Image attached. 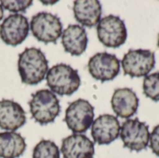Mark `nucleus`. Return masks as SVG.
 Instances as JSON below:
<instances>
[{
  "label": "nucleus",
  "instance_id": "nucleus-20",
  "mask_svg": "<svg viewBox=\"0 0 159 158\" xmlns=\"http://www.w3.org/2000/svg\"><path fill=\"white\" fill-rule=\"evenodd\" d=\"M3 8L14 12V14H17V12H24L32 4V0H2L0 2Z\"/></svg>",
  "mask_w": 159,
  "mask_h": 158
},
{
  "label": "nucleus",
  "instance_id": "nucleus-1",
  "mask_svg": "<svg viewBox=\"0 0 159 158\" xmlns=\"http://www.w3.org/2000/svg\"><path fill=\"white\" fill-rule=\"evenodd\" d=\"M48 61L45 54L36 47H27L18 60V72L21 82L25 85H37L47 75Z\"/></svg>",
  "mask_w": 159,
  "mask_h": 158
},
{
  "label": "nucleus",
  "instance_id": "nucleus-11",
  "mask_svg": "<svg viewBox=\"0 0 159 158\" xmlns=\"http://www.w3.org/2000/svg\"><path fill=\"white\" fill-rule=\"evenodd\" d=\"M120 129V123L116 116L102 115L92 123L91 136L99 145H107L118 138Z\"/></svg>",
  "mask_w": 159,
  "mask_h": 158
},
{
  "label": "nucleus",
  "instance_id": "nucleus-23",
  "mask_svg": "<svg viewBox=\"0 0 159 158\" xmlns=\"http://www.w3.org/2000/svg\"><path fill=\"white\" fill-rule=\"evenodd\" d=\"M3 16H4V10H3V7H2V6L0 4V20H2Z\"/></svg>",
  "mask_w": 159,
  "mask_h": 158
},
{
  "label": "nucleus",
  "instance_id": "nucleus-19",
  "mask_svg": "<svg viewBox=\"0 0 159 158\" xmlns=\"http://www.w3.org/2000/svg\"><path fill=\"white\" fill-rule=\"evenodd\" d=\"M144 95L154 102H159V72L148 74L143 84Z\"/></svg>",
  "mask_w": 159,
  "mask_h": 158
},
{
  "label": "nucleus",
  "instance_id": "nucleus-15",
  "mask_svg": "<svg viewBox=\"0 0 159 158\" xmlns=\"http://www.w3.org/2000/svg\"><path fill=\"white\" fill-rule=\"evenodd\" d=\"M88 34L84 27L70 24L61 34V44L66 52L72 56H80L87 49Z\"/></svg>",
  "mask_w": 159,
  "mask_h": 158
},
{
  "label": "nucleus",
  "instance_id": "nucleus-17",
  "mask_svg": "<svg viewBox=\"0 0 159 158\" xmlns=\"http://www.w3.org/2000/svg\"><path fill=\"white\" fill-rule=\"evenodd\" d=\"M26 149L24 138L15 131L0 133V157L18 158Z\"/></svg>",
  "mask_w": 159,
  "mask_h": 158
},
{
  "label": "nucleus",
  "instance_id": "nucleus-22",
  "mask_svg": "<svg viewBox=\"0 0 159 158\" xmlns=\"http://www.w3.org/2000/svg\"><path fill=\"white\" fill-rule=\"evenodd\" d=\"M43 4H45V5H47V4H49V5H54V4H56L58 1H41Z\"/></svg>",
  "mask_w": 159,
  "mask_h": 158
},
{
  "label": "nucleus",
  "instance_id": "nucleus-16",
  "mask_svg": "<svg viewBox=\"0 0 159 158\" xmlns=\"http://www.w3.org/2000/svg\"><path fill=\"white\" fill-rule=\"evenodd\" d=\"M73 11L81 25L94 27L101 20L102 5L98 0H76L74 2Z\"/></svg>",
  "mask_w": 159,
  "mask_h": 158
},
{
  "label": "nucleus",
  "instance_id": "nucleus-9",
  "mask_svg": "<svg viewBox=\"0 0 159 158\" xmlns=\"http://www.w3.org/2000/svg\"><path fill=\"white\" fill-rule=\"evenodd\" d=\"M90 75L101 82L115 79L120 72V61L116 55L99 52L92 56L88 63Z\"/></svg>",
  "mask_w": 159,
  "mask_h": 158
},
{
  "label": "nucleus",
  "instance_id": "nucleus-6",
  "mask_svg": "<svg viewBox=\"0 0 159 158\" xmlns=\"http://www.w3.org/2000/svg\"><path fill=\"white\" fill-rule=\"evenodd\" d=\"M97 34L100 42L103 46L116 48L126 42L128 32L123 20L118 16L108 15L99 21Z\"/></svg>",
  "mask_w": 159,
  "mask_h": 158
},
{
  "label": "nucleus",
  "instance_id": "nucleus-4",
  "mask_svg": "<svg viewBox=\"0 0 159 158\" xmlns=\"http://www.w3.org/2000/svg\"><path fill=\"white\" fill-rule=\"evenodd\" d=\"M30 29L33 35L45 44L56 43L62 34L60 18L49 12H38L34 15L31 19Z\"/></svg>",
  "mask_w": 159,
  "mask_h": 158
},
{
  "label": "nucleus",
  "instance_id": "nucleus-18",
  "mask_svg": "<svg viewBox=\"0 0 159 158\" xmlns=\"http://www.w3.org/2000/svg\"><path fill=\"white\" fill-rule=\"evenodd\" d=\"M33 158H61V152L54 142L42 140L34 146Z\"/></svg>",
  "mask_w": 159,
  "mask_h": 158
},
{
  "label": "nucleus",
  "instance_id": "nucleus-8",
  "mask_svg": "<svg viewBox=\"0 0 159 158\" xmlns=\"http://www.w3.org/2000/svg\"><path fill=\"white\" fill-rule=\"evenodd\" d=\"M120 138L126 148L134 152H141L148 146L149 127L138 118L126 120L120 129Z\"/></svg>",
  "mask_w": 159,
  "mask_h": 158
},
{
  "label": "nucleus",
  "instance_id": "nucleus-12",
  "mask_svg": "<svg viewBox=\"0 0 159 158\" xmlns=\"http://www.w3.org/2000/svg\"><path fill=\"white\" fill-rule=\"evenodd\" d=\"M61 153L63 158H93L94 143L85 135L73 134L62 140Z\"/></svg>",
  "mask_w": 159,
  "mask_h": 158
},
{
  "label": "nucleus",
  "instance_id": "nucleus-5",
  "mask_svg": "<svg viewBox=\"0 0 159 158\" xmlns=\"http://www.w3.org/2000/svg\"><path fill=\"white\" fill-rule=\"evenodd\" d=\"M94 107L89 102L78 99L69 104L65 111L64 122L74 134L86 132L93 123Z\"/></svg>",
  "mask_w": 159,
  "mask_h": 158
},
{
  "label": "nucleus",
  "instance_id": "nucleus-2",
  "mask_svg": "<svg viewBox=\"0 0 159 158\" xmlns=\"http://www.w3.org/2000/svg\"><path fill=\"white\" fill-rule=\"evenodd\" d=\"M46 79L50 91L61 96L74 94L81 84L77 70L64 63L52 66L48 71Z\"/></svg>",
  "mask_w": 159,
  "mask_h": 158
},
{
  "label": "nucleus",
  "instance_id": "nucleus-10",
  "mask_svg": "<svg viewBox=\"0 0 159 158\" xmlns=\"http://www.w3.org/2000/svg\"><path fill=\"white\" fill-rule=\"evenodd\" d=\"M29 30V21L25 16L20 13L11 14L0 25V38L5 44L15 47L26 39Z\"/></svg>",
  "mask_w": 159,
  "mask_h": 158
},
{
  "label": "nucleus",
  "instance_id": "nucleus-3",
  "mask_svg": "<svg viewBox=\"0 0 159 158\" xmlns=\"http://www.w3.org/2000/svg\"><path fill=\"white\" fill-rule=\"evenodd\" d=\"M29 106L33 119L40 125L52 123L61 113L57 96L48 89H40L34 93Z\"/></svg>",
  "mask_w": 159,
  "mask_h": 158
},
{
  "label": "nucleus",
  "instance_id": "nucleus-24",
  "mask_svg": "<svg viewBox=\"0 0 159 158\" xmlns=\"http://www.w3.org/2000/svg\"><path fill=\"white\" fill-rule=\"evenodd\" d=\"M157 47H159V34H158V38H157Z\"/></svg>",
  "mask_w": 159,
  "mask_h": 158
},
{
  "label": "nucleus",
  "instance_id": "nucleus-7",
  "mask_svg": "<svg viewBox=\"0 0 159 158\" xmlns=\"http://www.w3.org/2000/svg\"><path fill=\"white\" fill-rule=\"evenodd\" d=\"M123 72L132 78L145 77L155 68V53L149 49H130L122 59Z\"/></svg>",
  "mask_w": 159,
  "mask_h": 158
},
{
  "label": "nucleus",
  "instance_id": "nucleus-13",
  "mask_svg": "<svg viewBox=\"0 0 159 158\" xmlns=\"http://www.w3.org/2000/svg\"><path fill=\"white\" fill-rule=\"evenodd\" d=\"M26 122L23 108L11 100L0 101V129L7 131H15Z\"/></svg>",
  "mask_w": 159,
  "mask_h": 158
},
{
  "label": "nucleus",
  "instance_id": "nucleus-21",
  "mask_svg": "<svg viewBox=\"0 0 159 158\" xmlns=\"http://www.w3.org/2000/svg\"><path fill=\"white\" fill-rule=\"evenodd\" d=\"M150 148L153 153L159 157V125L156 126L150 134Z\"/></svg>",
  "mask_w": 159,
  "mask_h": 158
},
{
  "label": "nucleus",
  "instance_id": "nucleus-14",
  "mask_svg": "<svg viewBox=\"0 0 159 158\" xmlns=\"http://www.w3.org/2000/svg\"><path fill=\"white\" fill-rule=\"evenodd\" d=\"M111 104L117 116L129 118L138 111L139 99L136 93L129 88H117L113 94Z\"/></svg>",
  "mask_w": 159,
  "mask_h": 158
}]
</instances>
